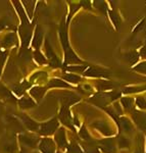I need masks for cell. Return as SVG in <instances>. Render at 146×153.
<instances>
[{
    "instance_id": "cell-21",
    "label": "cell",
    "mask_w": 146,
    "mask_h": 153,
    "mask_svg": "<svg viewBox=\"0 0 146 153\" xmlns=\"http://www.w3.org/2000/svg\"><path fill=\"white\" fill-rule=\"evenodd\" d=\"M19 140L23 143L24 145H27L29 147H34L36 144L37 140L34 137H30V136L24 135V136H19Z\"/></svg>"
},
{
    "instance_id": "cell-20",
    "label": "cell",
    "mask_w": 146,
    "mask_h": 153,
    "mask_svg": "<svg viewBox=\"0 0 146 153\" xmlns=\"http://www.w3.org/2000/svg\"><path fill=\"white\" fill-rule=\"evenodd\" d=\"M45 79H47L46 71H37L31 76L30 82H43Z\"/></svg>"
},
{
    "instance_id": "cell-28",
    "label": "cell",
    "mask_w": 146,
    "mask_h": 153,
    "mask_svg": "<svg viewBox=\"0 0 146 153\" xmlns=\"http://www.w3.org/2000/svg\"><path fill=\"white\" fill-rule=\"evenodd\" d=\"M68 148H69V152L70 153H83L80 146H78L75 143H72L70 146H68Z\"/></svg>"
},
{
    "instance_id": "cell-11",
    "label": "cell",
    "mask_w": 146,
    "mask_h": 153,
    "mask_svg": "<svg viewBox=\"0 0 146 153\" xmlns=\"http://www.w3.org/2000/svg\"><path fill=\"white\" fill-rule=\"evenodd\" d=\"M59 120H60V122L63 124L72 128V115L70 111H69L68 107H66V106L61 107L60 112H59Z\"/></svg>"
},
{
    "instance_id": "cell-4",
    "label": "cell",
    "mask_w": 146,
    "mask_h": 153,
    "mask_svg": "<svg viewBox=\"0 0 146 153\" xmlns=\"http://www.w3.org/2000/svg\"><path fill=\"white\" fill-rule=\"evenodd\" d=\"M44 49H45V52H46V56L49 60V65L52 68H59L61 65H60V60L59 58L57 57L56 53L53 51L52 47L50 46L49 44L48 40H45V44H44Z\"/></svg>"
},
{
    "instance_id": "cell-15",
    "label": "cell",
    "mask_w": 146,
    "mask_h": 153,
    "mask_svg": "<svg viewBox=\"0 0 146 153\" xmlns=\"http://www.w3.org/2000/svg\"><path fill=\"white\" fill-rule=\"evenodd\" d=\"M19 105L21 108L23 109H28V108L34 107L36 105L35 101L32 99V97H29V96H24L21 99L19 100Z\"/></svg>"
},
{
    "instance_id": "cell-16",
    "label": "cell",
    "mask_w": 146,
    "mask_h": 153,
    "mask_svg": "<svg viewBox=\"0 0 146 153\" xmlns=\"http://www.w3.org/2000/svg\"><path fill=\"white\" fill-rule=\"evenodd\" d=\"M22 122H23L24 124L27 126V128L31 131H38L39 129V125L34 122L31 117H29L28 115H23V117H22Z\"/></svg>"
},
{
    "instance_id": "cell-3",
    "label": "cell",
    "mask_w": 146,
    "mask_h": 153,
    "mask_svg": "<svg viewBox=\"0 0 146 153\" xmlns=\"http://www.w3.org/2000/svg\"><path fill=\"white\" fill-rule=\"evenodd\" d=\"M19 34L22 41V49L28 48L32 38V27L31 25H21Z\"/></svg>"
},
{
    "instance_id": "cell-9",
    "label": "cell",
    "mask_w": 146,
    "mask_h": 153,
    "mask_svg": "<svg viewBox=\"0 0 146 153\" xmlns=\"http://www.w3.org/2000/svg\"><path fill=\"white\" fill-rule=\"evenodd\" d=\"M12 4H14V7H16V11H18L19 19H21L22 25H30V22L28 18H27V11L25 10V8L22 6V2L19 1H12Z\"/></svg>"
},
{
    "instance_id": "cell-26",
    "label": "cell",
    "mask_w": 146,
    "mask_h": 153,
    "mask_svg": "<svg viewBox=\"0 0 146 153\" xmlns=\"http://www.w3.org/2000/svg\"><path fill=\"white\" fill-rule=\"evenodd\" d=\"M97 88L99 90H107V89L112 88V84L108 81H100L97 83Z\"/></svg>"
},
{
    "instance_id": "cell-5",
    "label": "cell",
    "mask_w": 146,
    "mask_h": 153,
    "mask_svg": "<svg viewBox=\"0 0 146 153\" xmlns=\"http://www.w3.org/2000/svg\"><path fill=\"white\" fill-rule=\"evenodd\" d=\"M83 75L87 76H93V78H102V76H108V71L103 68H98L95 66H90L83 73Z\"/></svg>"
},
{
    "instance_id": "cell-2",
    "label": "cell",
    "mask_w": 146,
    "mask_h": 153,
    "mask_svg": "<svg viewBox=\"0 0 146 153\" xmlns=\"http://www.w3.org/2000/svg\"><path fill=\"white\" fill-rule=\"evenodd\" d=\"M59 123L57 122L56 118H52V120H48V122L44 123L39 126L38 132L41 136H50L55 133L56 130H58Z\"/></svg>"
},
{
    "instance_id": "cell-19",
    "label": "cell",
    "mask_w": 146,
    "mask_h": 153,
    "mask_svg": "<svg viewBox=\"0 0 146 153\" xmlns=\"http://www.w3.org/2000/svg\"><path fill=\"white\" fill-rule=\"evenodd\" d=\"M30 86H31L30 82H27V81H25V82L19 84V85H16V86H14V87H13V91H14V93H16V95L22 96L25 93V91L27 90V88H29Z\"/></svg>"
},
{
    "instance_id": "cell-14",
    "label": "cell",
    "mask_w": 146,
    "mask_h": 153,
    "mask_svg": "<svg viewBox=\"0 0 146 153\" xmlns=\"http://www.w3.org/2000/svg\"><path fill=\"white\" fill-rule=\"evenodd\" d=\"M47 89L44 87H40V86H36L33 87L30 90V95L32 96V99H36V100H40L42 97L45 94Z\"/></svg>"
},
{
    "instance_id": "cell-22",
    "label": "cell",
    "mask_w": 146,
    "mask_h": 153,
    "mask_svg": "<svg viewBox=\"0 0 146 153\" xmlns=\"http://www.w3.org/2000/svg\"><path fill=\"white\" fill-rule=\"evenodd\" d=\"M34 59H35V61L39 65H46V63L48 62L47 58L43 55V53H42L40 50H35V52H34Z\"/></svg>"
},
{
    "instance_id": "cell-10",
    "label": "cell",
    "mask_w": 146,
    "mask_h": 153,
    "mask_svg": "<svg viewBox=\"0 0 146 153\" xmlns=\"http://www.w3.org/2000/svg\"><path fill=\"white\" fill-rule=\"evenodd\" d=\"M80 97L78 95L74 94V93H71V92H68V93H64L63 96L61 97V102H63V106H70L74 103H76L77 101H79Z\"/></svg>"
},
{
    "instance_id": "cell-7",
    "label": "cell",
    "mask_w": 146,
    "mask_h": 153,
    "mask_svg": "<svg viewBox=\"0 0 146 153\" xmlns=\"http://www.w3.org/2000/svg\"><path fill=\"white\" fill-rule=\"evenodd\" d=\"M39 148H40L42 153H55L54 142L49 138H43V140L40 141Z\"/></svg>"
},
{
    "instance_id": "cell-31",
    "label": "cell",
    "mask_w": 146,
    "mask_h": 153,
    "mask_svg": "<svg viewBox=\"0 0 146 153\" xmlns=\"http://www.w3.org/2000/svg\"><path fill=\"white\" fill-rule=\"evenodd\" d=\"M129 145V142H128V140L127 139H125V138H122L121 139V141H120V146L121 147H127Z\"/></svg>"
},
{
    "instance_id": "cell-32",
    "label": "cell",
    "mask_w": 146,
    "mask_h": 153,
    "mask_svg": "<svg viewBox=\"0 0 146 153\" xmlns=\"http://www.w3.org/2000/svg\"><path fill=\"white\" fill-rule=\"evenodd\" d=\"M140 54H141V57H146V45L141 49Z\"/></svg>"
},
{
    "instance_id": "cell-29",
    "label": "cell",
    "mask_w": 146,
    "mask_h": 153,
    "mask_svg": "<svg viewBox=\"0 0 146 153\" xmlns=\"http://www.w3.org/2000/svg\"><path fill=\"white\" fill-rule=\"evenodd\" d=\"M136 104L141 109H146V100L143 97H138L136 99Z\"/></svg>"
},
{
    "instance_id": "cell-30",
    "label": "cell",
    "mask_w": 146,
    "mask_h": 153,
    "mask_svg": "<svg viewBox=\"0 0 146 153\" xmlns=\"http://www.w3.org/2000/svg\"><path fill=\"white\" fill-rule=\"evenodd\" d=\"M134 70L137 71H140V73H142V74H146V61L141 62L138 65H136L134 68Z\"/></svg>"
},
{
    "instance_id": "cell-17",
    "label": "cell",
    "mask_w": 146,
    "mask_h": 153,
    "mask_svg": "<svg viewBox=\"0 0 146 153\" xmlns=\"http://www.w3.org/2000/svg\"><path fill=\"white\" fill-rule=\"evenodd\" d=\"M48 87L49 88H71V86L68 83H66L63 80L59 79H51L48 82Z\"/></svg>"
},
{
    "instance_id": "cell-34",
    "label": "cell",
    "mask_w": 146,
    "mask_h": 153,
    "mask_svg": "<svg viewBox=\"0 0 146 153\" xmlns=\"http://www.w3.org/2000/svg\"><path fill=\"white\" fill-rule=\"evenodd\" d=\"M1 110H2V108H1V106H0V115H1Z\"/></svg>"
},
{
    "instance_id": "cell-1",
    "label": "cell",
    "mask_w": 146,
    "mask_h": 153,
    "mask_svg": "<svg viewBox=\"0 0 146 153\" xmlns=\"http://www.w3.org/2000/svg\"><path fill=\"white\" fill-rule=\"evenodd\" d=\"M59 38H60V42L63 44V47L64 50V63H80L82 62L80 58L74 53L70 47V43H69V37L68 32L64 27V25H61L60 29H59Z\"/></svg>"
},
{
    "instance_id": "cell-23",
    "label": "cell",
    "mask_w": 146,
    "mask_h": 153,
    "mask_svg": "<svg viewBox=\"0 0 146 153\" xmlns=\"http://www.w3.org/2000/svg\"><path fill=\"white\" fill-rule=\"evenodd\" d=\"M63 79L66 82H70V83H80L81 82V76H77L74 75V74H66V75L63 76Z\"/></svg>"
},
{
    "instance_id": "cell-33",
    "label": "cell",
    "mask_w": 146,
    "mask_h": 153,
    "mask_svg": "<svg viewBox=\"0 0 146 153\" xmlns=\"http://www.w3.org/2000/svg\"><path fill=\"white\" fill-rule=\"evenodd\" d=\"M6 26V24H5V22L4 21H2V19H0V32L2 31V30L4 29V27Z\"/></svg>"
},
{
    "instance_id": "cell-8",
    "label": "cell",
    "mask_w": 146,
    "mask_h": 153,
    "mask_svg": "<svg viewBox=\"0 0 146 153\" xmlns=\"http://www.w3.org/2000/svg\"><path fill=\"white\" fill-rule=\"evenodd\" d=\"M16 40H18V37H16V33H9L4 37L3 40L0 42V48H9L11 46H13L14 44L16 43Z\"/></svg>"
},
{
    "instance_id": "cell-24",
    "label": "cell",
    "mask_w": 146,
    "mask_h": 153,
    "mask_svg": "<svg viewBox=\"0 0 146 153\" xmlns=\"http://www.w3.org/2000/svg\"><path fill=\"white\" fill-rule=\"evenodd\" d=\"M126 60H128L131 65H134L135 62H137L138 59H139V54L136 51H132V52H129L125 55Z\"/></svg>"
},
{
    "instance_id": "cell-25",
    "label": "cell",
    "mask_w": 146,
    "mask_h": 153,
    "mask_svg": "<svg viewBox=\"0 0 146 153\" xmlns=\"http://www.w3.org/2000/svg\"><path fill=\"white\" fill-rule=\"evenodd\" d=\"M7 50H4V49L0 48V75H1V71H2V68H3L4 63H5L6 57H7Z\"/></svg>"
},
{
    "instance_id": "cell-6",
    "label": "cell",
    "mask_w": 146,
    "mask_h": 153,
    "mask_svg": "<svg viewBox=\"0 0 146 153\" xmlns=\"http://www.w3.org/2000/svg\"><path fill=\"white\" fill-rule=\"evenodd\" d=\"M42 43H43V32H42L40 26H36L33 40H32V46L35 50H40Z\"/></svg>"
},
{
    "instance_id": "cell-18",
    "label": "cell",
    "mask_w": 146,
    "mask_h": 153,
    "mask_svg": "<svg viewBox=\"0 0 146 153\" xmlns=\"http://www.w3.org/2000/svg\"><path fill=\"white\" fill-rule=\"evenodd\" d=\"M100 146H101V148H102L103 151L112 152L113 149H115V142H113L112 139L102 140V141L100 142Z\"/></svg>"
},
{
    "instance_id": "cell-27",
    "label": "cell",
    "mask_w": 146,
    "mask_h": 153,
    "mask_svg": "<svg viewBox=\"0 0 146 153\" xmlns=\"http://www.w3.org/2000/svg\"><path fill=\"white\" fill-rule=\"evenodd\" d=\"M122 104H123L124 107L126 108V109H128V110L132 109V108H133V99H132V98H127V97L123 98V99H122Z\"/></svg>"
},
{
    "instance_id": "cell-12",
    "label": "cell",
    "mask_w": 146,
    "mask_h": 153,
    "mask_svg": "<svg viewBox=\"0 0 146 153\" xmlns=\"http://www.w3.org/2000/svg\"><path fill=\"white\" fill-rule=\"evenodd\" d=\"M55 141L58 144V147H60L61 149H64L66 147H68V142H66V132L63 128L58 129L57 133L55 134Z\"/></svg>"
},
{
    "instance_id": "cell-13",
    "label": "cell",
    "mask_w": 146,
    "mask_h": 153,
    "mask_svg": "<svg viewBox=\"0 0 146 153\" xmlns=\"http://www.w3.org/2000/svg\"><path fill=\"white\" fill-rule=\"evenodd\" d=\"M133 118L140 129L146 130V113L135 111L133 114Z\"/></svg>"
}]
</instances>
